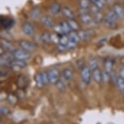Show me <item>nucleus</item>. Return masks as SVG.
Instances as JSON below:
<instances>
[{"label": "nucleus", "mask_w": 124, "mask_h": 124, "mask_svg": "<svg viewBox=\"0 0 124 124\" xmlns=\"http://www.w3.org/2000/svg\"><path fill=\"white\" fill-rule=\"evenodd\" d=\"M79 18L81 21L86 25H93L96 24V21L92 15H90L88 12V10H84L80 9L79 11Z\"/></svg>", "instance_id": "nucleus-1"}, {"label": "nucleus", "mask_w": 124, "mask_h": 124, "mask_svg": "<svg viewBox=\"0 0 124 124\" xmlns=\"http://www.w3.org/2000/svg\"><path fill=\"white\" fill-rule=\"evenodd\" d=\"M90 8H91V11H92V13H93V18H94L96 23H97V24L102 23L103 20H104L105 16H102L101 9L98 8L97 7H96L95 5H92Z\"/></svg>", "instance_id": "nucleus-2"}, {"label": "nucleus", "mask_w": 124, "mask_h": 124, "mask_svg": "<svg viewBox=\"0 0 124 124\" xmlns=\"http://www.w3.org/2000/svg\"><path fill=\"white\" fill-rule=\"evenodd\" d=\"M14 57L16 59H20V60H25L29 59L31 57V54H30V52H28V51L23 50H18V49H16L15 50L12 52Z\"/></svg>", "instance_id": "nucleus-3"}, {"label": "nucleus", "mask_w": 124, "mask_h": 124, "mask_svg": "<svg viewBox=\"0 0 124 124\" xmlns=\"http://www.w3.org/2000/svg\"><path fill=\"white\" fill-rule=\"evenodd\" d=\"M81 79L84 84L85 85H88L91 80V76H92V73H91V69L88 68L87 67H84L81 69Z\"/></svg>", "instance_id": "nucleus-4"}, {"label": "nucleus", "mask_w": 124, "mask_h": 124, "mask_svg": "<svg viewBox=\"0 0 124 124\" xmlns=\"http://www.w3.org/2000/svg\"><path fill=\"white\" fill-rule=\"evenodd\" d=\"M15 59V57H14L12 52H7L4 54H1V58H0V61H1V65H10L11 62Z\"/></svg>", "instance_id": "nucleus-5"}, {"label": "nucleus", "mask_w": 124, "mask_h": 124, "mask_svg": "<svg viewBox=\"0 0 124 124\" xmlns=\"http://www.w3.org/2000/svg\"><path fill=\"white\" fill-rule=\"evenodd\" d=\"M19 46L21 49L28 51V52H32L36 49V46L33 43L29 41H26V40H21L19 41Z\"/></svg>", "instance_id": "nucleus-6"}, {"label": "nucleus", "mask_w": 124, "mask_h": 124, "mask_svg": "<svg viewBox=\"0 0 124 124\" xmlns=\"http://www.w3.org/2000/svg\"><path fill=\"white\" fill-rule=\"evenodd\" d=\"M48 76H49V83L56 84L60 78L59 77V71H58L57 69L53 68V69H51L49 71Z\"/></svg>", "instance_id": "nucleus-7"}, {"label": "nucleus", "mask_w": 124, "mask_h": 124, "mask_svg": "<svg viewBox=\"0 0 124 124\" xmlns=\"http://www.w3.org/2000/svg\"><path fill=\"white\" fill-rule=\"evenodd\" d=\"M1 47L2 49H3L4 50L8 51V52H13L16 50L15 46L12 44V42H11L10 41H8V39H1Z\"/></svg>", "instance_id": "nucleus-8"}, {"label": "nucleus", "mask_w": 124, "mask_h": 124, "mask_svg": "<svg viewBox=\"0 0 124 124\" xmlns=\"http://www.w3.org/2000/svg\"><path fill=\"white\" fill-rule=\"evenodd\" d=\"M10 66L12 67L14 70H20L24 68L27 66V62H25V60H20V59H16L15 58L12 62H11Z\"/></svg>", "instance_id": "nucleus-9"}, {"label": "nucleus", "mask_w": 124, "mask_h": 124, "mask_svg": "<svg viewBox=\"0 0 124 124\" xmlns=\"http://www.w3.org/2000/svg\"><path fill=\"white\" fill-rule=\"evenodd\" d=\"M22 31L27 36H32L34 33V27L31 23L25 22L22 25Z\"/></svg>", "instance_id": "nucleus-10"}, {"label": "nucleus", "mask_w": 124, "mask_h": 124, "mask_svg": "<svg viewBox=\"0 0 124 124\" xmlns=\"http://www.w3.org/2000/svg\"><path fill=\"white\" fill-rule=\"evenodd\" d=\"M62 8H61L60 4L58 3H53L49 8V11L51 15L53 16H58L62 12Z\"/></svg>", "instance_id": "nucleus-11"}, {"label": "nucleus", "mask_w": 124, "mask_h": 124, "mask_svg": "<svg viewBox=\"0 0 124 124\" xmlns=\"http://www.w3.org/2000/svg\"><path fill=\"white\" fill-rule=\"evenodd\" d=\"M41 24H42L44 26H46L47 28H54V26L55 25L54 24V20H52V18L48 16H43V17L41 18Z\"/></svg>", "instance_id": "nucleus-12"}, {"label": "nucleus", "mask_w": 124, "mask_h": 124, "mask_svg": "<svg viewBox=\"0 0 124 124\" xmlns=\"http://www.w3.org/2000/svg\"><path fill=\"white\" fill-rule=\"evenodd\" d=\"M62 13L63 14V16L68 20L71 19H75V13L74 11L71 10V8L68 7H63L62 9Z\"/></svg>", "instance_id": "nucleus-13"}, {"label": "nucleus", "mask_w": 124, "mask_h": 124, "mask_svg": "<svg viewBox=\"0 0 124 124\" xmlns=\"http://www.w3.org/2000/svg\"><path fill=\"white\" fill-rule=\"evenodd\" d=\"M113 11L116 13L118 18H124V8L118 4H114L113 6Z\"/></svg>", "instance_id": "nucleus-14"}, {"label": "nucleus", "mask_w": 124, "mask_h": 124, "mask_svg": "<svg viewBox=\"0 0 124 124\" xmlns=\"http://www.w3.org/2000/svg\"><path fill=\"white\" fill-rule=\"evenodd\" d=\"M66 82L67 80L63 78V76H62V77H60L58 82L55 84L56 87H57V88L60 92H64V91L66 90Z\"/></svg>", "instance_id": "nucleus-15"}, {"label": "nucleus", "mask_w": 124, "mask_h": 124, "mask_svg": "<svg viewBox=\"0 0 124 124\" xmlns=\"http://www.w3.org/2000/svg\"><path fill=\"white\" fill-rule=\"evenodd\" d=\"M68 37H69V41L75 44H76V45H78L79 41H80L78 32H76V31H71L68 34Z\"/></svg>", "instance_id": "nucleus-16"}, {"label": "nucleus", "mask_w": 124, "mask_h": 124, "mask_svg": "<svg viewBox=\"0 0 124 124\" xmlns=\"http://www.w3.org/2000/svg\"><path fill=\"white\" fill-rule=\"evenodd\" d=\"M73 76H74V72L70 68H66L63 71V72H62V76H63V78L66 79L67 81L71 80V79L73 78Z\"/></svg>", "instance_id": "nucleus-17"}, {"label": "nucleus", "mask_w": 124, "mask_h": 124, "mask_svg": "<svg viewBox=\"0 0 124 124\" xmlns=\"http://www.w3.org/2000/svg\"><path fill=\"white\" fill-rule=\"evenodd\" d=\"M92 76H93V79H94L97 83H100V82L101 81V71L98 68L92 71Z\"/></svg>", "instance_id": "nucleus-18"}, {"label": "nucleus", "mask_w": 124, "mask_h": 124, "mask_svg": "<svg viewBox=\"0 0 124 124\" xmlns=\"http://www.w3.org/2000/svg\"><path fill=\"white\" fill-rule=\"evenodd\" d=\"M91 3L90 0H79V6L80 9H84V10H88V8H91Z\"/></svg>", "instance_id": "nucleus-19"}, {"label": "nucleus", "mask_w": 124, "mask_h": 124, "mask_svg": "<svg viewBox=\"0 0 124 124\" xmlns=\"http://www.w3.org/2000/svg\"><path fill=\"white\" fill-rule=\"evenodd\" d=\"M105 18L108 19V20H110L112 21L117 22V20H118V16L116 15V13L113 11V9H111V10H109L106 12V16H105Z\"/></svg>", "instance_id": "nucleus-20"}, {"label": "nucleus", "mask_w": 124, "mask_h": 124, "mask_svg": "<svg viewBox=\"0 0 124 124\" xmlns=\"http://www.w3.org/2000/svg\"><path fill=\"white\" fill-rule=\"evenodd\" d=\"M41 41L46 44H49L51 42V33L48 32H43L41 35Z\"/></svg>", "instance_id": "nucleus-21"}, {"label": "nucleus", "mask_w": 124, "mask_h": 124, "mask_svg": "<svg viewBox=\"0 0 124 124\" xmlns=\"http://www.w3.org/2000/svg\"><path fill=\"white\" fill-rule=\"evenodd\" d=\"M78 34H79V39H80L81 41H86V40L89 39V37H90L89 32L86 31V30H79Z\"/></svg>", "instance_id": "nucleus-22"}, {"label": "nucleus", "mask_w": 124, "mask_h": 124, "mask_svg": "<svg viewBox=\"0 0 124 124\" xmlns=\"http://www.w3.org/2000/svg\"><path fill=\"white\" fill-rule=\"evenodd\" d=\"M60 24H61V27L62 29V31H63V33L66 34V35H68L70 32H71L72 30L70 27V25L68 24V22H66V21H62L60 22Z\"/></svg>", "instance_id": "nucleus-23"}, {"label": "nucleus", "mask_w": 124, "mask_h": 124, "mask_svg": "<svg viewBox=\"0 0 124 124\" xmlns=\"http://www.w3.org/2000/svg\"><path fill=\"white\" fill-rule=\"evenodd\" d=\"M103 24H105V26H106V28L110 29H114L116 28V26H117L115 21H112V20H108V19H106V18H104Z\"/></svg>", "instance_id": "nucleus-24"}, {"label": "nucleus", "mask_w": 124, "mask_h": 124, "mask_svg": "<svg viewBox=\"0 0 124 124\" xmlns=\"http://www.w3.org/2000/svg\"><path fill=\"white\" fill-rule=\"evenodd\" d=\"M13 23L12 20L9 18H3L1 19V25L3 26L4 29H8V28H10L11 26H12Z\"/></svg>", "instance_id": "nucleus-25"}, {"label": "nucleus", "mask_w": 124, "mask_h": 124, "mask_svg": "<svg viewBox=\"0 0 124 124\" xmlns=\"http://www.w3.org/2000/svg\"><path fill=\"white\" fill-rule=\"evenodd\" d=\"M68 24L70 25V27H71V29L72 31H76L78 32L79 29V26L78 24V22L76 21L75 19H71V20H68Z\"/></svg>", "instance_id": "nucleus-26"}, {"label": "nucleus", "mask_w": 124, "mask_h": 124, "mask_svg": "<svg viewBox=\"0 0 124 124\" xmlns=\"http://www.w3.org/2000/svg\"><path fill=\"white\" fill-rule=\"evenodd\" d=\"M90 1L93 5H95L96 7H97V8L100 9L104 8L106 4V0H90Z\"/></svg>", "instance_id": "nucleus-27"}, {"label": "nucleus", "mask_w": 124, "mask_h": 124, "mask_svg": "<svg viewBox=\"0 0 124 124\" xmlns=\"http://www.w3.org/2000/svg\"><path fill=\"white\" fill-rule=\"evenodd\" d=\"M35 81H36V85L38 88H42L43 85H45L42 79V76H41V73H37L35 76Z\"/></svg>", "instance_id": "nucleus-28"}, {"label": "nucleus", "mask_w": 124, "mask_h": 124, "mask_svg": "<svg viewBox=\"0 0 124 124\" xmlns=\"http://www.w3.org/2000/svg\"><path fill=\"white\" fill-rule=\"evenodd\" d=\"M40 16H41V11L37 8L32 9L31 12H30V18L32 19V20H37Z\"/></svg>", "instance_id": "nucleus-29"}, {"label": "nucleus", "mask_w": 124, "mask_h": 124, "mask_svg": "<svg viewBox=\"0 0 124 124\" xmlns=\"http://www.w3.org/2000/svg\"><path fill=\"white\" fill-rule=\"evenodd\" d=\"M116 85L118 86L119 91H120L122 93H124V79L123 78H121L120 76L118 77Z\"/></svg>", "instance_id": "nucleus-30"}, {"label": "nucleus", "mask_w": 124, "mask_h": 124, "mask_svg": "<svg viewBox=\"0 0 124 124\" xmlns=\"http://www.w3.org/2000/svg\"><path fill=\"white\" fill-rule=\"evenodd\" d=\"M105 70L109 74L113 71V62L110 59H108L105 62Z\"/></svg>", "instance_id": "nucleus-31"}, {"label": "nucleus", "mask_w": 124, "mask_h": 124, "mask_svg": "<svg viewBox=\"0 0 124 124\" xmlns=\"http://www.w3.org/2000/svg\"><path fill=\"white\" fill-rule=\"evenodd\" d=\"M68 41H69V37H68V35L63 34V35H62V36L60 37L59 44H61V45L67 46V44H68Z\"/></svg>", "instance_id": "nucleus-32"}, {"label": "nucleus", "mask_w": 124, "mask_h": 124, "mask_svg": "<svg viewBox=\"0 0 124 124\" xmlns=\"http://www.w3.org/2000/svg\"><path fill=\"white\" fill-rule=\"evenodd\" d=\"M110 79V74L108 73L106 70L101 72V81L104 83H107Z\"/></svg>", "instance_id": "nucleus-33"}, {"label": "nucleus", "mask_w": 124, "mask_h": 124, "mask_svg": "<svg viewBox=\"0 0 124 124\" xmlns=\"http://www.w3.org/2000/svg\"><path fill=\"white\" fill-rule=\"evenodd\" d=\"M60 37L61 36H59L58 34L55 33V32H54L53 33H51V42L58 45V44H59V41H60Z\"/></svg>", "instance_id": "nucleus-34"}, {"label": "nucleus", "mask_w": 124, "mask_h": 124, "mask_svg": "<svg viewBox=\"0 0 124 124\" xmlns=\"http://www.w3.org/2000/svg\"><path fill=\"white\" fill-rule=\"evenodd\" d=\"M98 67V62L97 60L96 59V58H91V59L89 60V68L92 70V71H93V70L97 69Z\"/></svg>", "instance_id": "nucleus-35"}, {"label": "nucleus", "mask_w": 124, "mask_h": 124, "mask_svg": "<svg viewBox=\"0 0 124 124\" xmlns=\"http://www.w3.org/2000/svg\"><path fill=\"white\" fill-rule=\"evenodd\" d=\"M54 32H55V33L58 34L59 36H62V35H63V31H62V27H61V24H55L54 26Z\"/></svg>", "instance_id": "nucleus-36"}, {"label": "nucleus", "mask_w": 124, "mask_h": 124, "mask_svg": "<svg viewBox=\"0 0 124 124\" xmlns=\"http://www.w3.org/2000/svg\"><path fill=\"white\" fill-rule=\"evenodd\" d=\"M9 112H10V110H9L8 107L1 106V108H0V113H1L2 115H7V114H9Z\"/></svg>", "instance_id": "nucleus-37"}, {"label": "nucleus", "mask_w": 124, "mask_h": 124, "mask_svg": "<svg viewBox=\"0 0 124 124\" xmlns=\"http://www.w3.org/2000/svg\"><path fill=\"white\" fill-rule=\"evenodd\" d=\"M41 76H42V79L44 82V85H46V84L49 83V76H48V73L46 72H41Z\"/></svg>", "instance_id": "nucleus-38"}, {"label": "nucleus", "mask_w": 124, "mask_h": 124, "mask_svg": "<svg viewBox=\"0 0 124 124\" xmlns=\"http://www.w3.org/2000/svg\"><path fill=\"white\" fill-rule=\"evenodd\" d=\"M57 50L59 51V52H64V51H66L67 50V46H65L61 45V44H58Z\"/></svg>", "instance_id": "nucleus-39"}, {"label": "nucleus", "mask_w": 124, "mask_h": 124, "mask_svg": "<svg viewBox=\"0 0 124 124\" xmlns=\"http://www.w3.org/2000/svg\"><path fill=\"white\" fill-rule=\"evenodd\" d=\"M8 100H9V101H10V103H12V104L16 102V98L15 96H13V95H9Z\"/></svg>", "instance_id": "nucleus-40"}, {"label": "nucleus", "mask_w": 124, "mask_h": 124, "mask_svg": "<svg viewBox=\"0 0 124 124\" xmlns=\"http://www.w3.org/2000/svg\"><path fill=\"white\" fill-rule=\"evenodd\" d=\"M119 76L124 79V67L119 70Z\"/></svg>", "instance_id": "nucleus-41"}, {"label": "nucleus", "mask_w": 124, "mask_h": 124, "mask_svg": "<svg viewBox=\"0 0 124 124\" xmlns=\"http://www.w3.org/2000/svg\"><path fill=\"white\" fill-rule=\"evenodd\" d=\"M123 8H124V3H123Z\"/></svg>", "instance_id": "nucleus-42"}]
</instances>
